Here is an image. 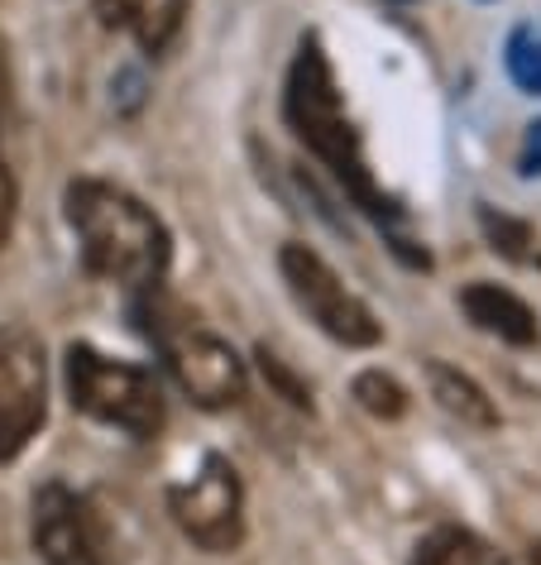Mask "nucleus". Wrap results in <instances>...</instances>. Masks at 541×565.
I'll return each instance as SVG.
<instances>
[{
	"label": "nucleus",
	"instance_id": "nucleus-16",
	"mask_svg": "<svg viewBox=\"0 0 541 565\" xmlns=\"http://www.w3.org/2000/svg\"><path fill=\"white\" fill-rule=\"evenodd\" d=\"M10 225H15V178H10L6 159H0V245L10 239Z\"/></svg>",
	"mask_w": 541,
	"mask_h": 565
},
{
	"label": "nucleus",
	"instance_id": "nucleus-9",
	"mask_svg": "<svg viewBox=\"0 0 541 565\" xmlns=\"http://www.w3.org/2000/svg\"><path fill=\"white\" fill-rule=\"evenodd\" d=\"M460 312L475 321L484 335H498L503 345H537L541 341V321L537 312L527 307L518 292L498 288V282H469L460 292Z\"/></svg>",
	"mask_w": 541,
	"mask_h": 565
},
{
	"label": "nucleus",
	"instance_id": "nucleus-8",
	"mask_svg": "<svg viewBox=\"0 0 541 565\" xmlns=\"http://www.w3.org/2000/svg\"><path fill=\"white\" fill-rule=\"evenodd\" d=\"M34 551L44 565H106L92 508L67 484L34 489Z\"/></svg>",
	"mask_w": 541,
	"mask_h": 565
},
{
	"label": "nucleus",
	"instance_id": "nucleus-17",
	"mask_svg": "<svg viewBox=\"0 0 541 565\" xmlns=\"http://www.w3.org/2000/svg\"><path fill=\"white\" fill-rule=\"evenodd\" d=\"M96 6V20L106 24V30H116V24L130 20V0H92Z\"/></svg>",
	"mask_w": 541,
	"mask_h": 565
},
{
	"label": "nucleus",
	"instance_id": "nucleus-15",
	"mask_svg": "<svg viewBox=\"0 0 541 565\" xmlns=\"http://www.w3.org/2000/svg\"><path fill=\"white\" fill-rule=\"evenodd\" d=\"M259 370H264V379H268V384H274V388H278L293 407H307V413H311V393H307V384H303V379H297V374H293L278 355H268V350H259Z\"/></svg>",
	"mask_w": 541,
	"mask_h": 565
},
{
	"label": "nucleus",
	"instance_id": "nucleus-18",
	"mask_svg": "<svg viewBox=\"0 0 541 565\" xmlns=\"http://www.w3.org/2000/svg\"><path fill=\"white\" fill-rule=\"evenodd\" d=\"M522 173L537 178L541 173V120L527 130V145H522Z\"/></svg>",
	"mask_w": 541,
	"mask_h": 565
},
{
	"label": "nucleus",
	"instance_id": "nucleus-1",
	"mask_svg": "<svg viewBox=\"0 0 541 565\" xmlns=\"http://www.w3.org/2000/svg\"><path fill=\"white\" fill-rule=\"evenodd\" d=\"M283 116H288L293 135L336 173V182L346 188V196L354 206L369 211L379 225L397 221V206L389 202V192H379V182H374V173H369V163H364V145H360V135H354L346 106H340L331 63H326L317 34L303 39V49H297V58L288 67Z\"/></svg>",
	"mask_w": 541,
	"mask_h": 565
},
{
	"label": "nucleus",
	"instance_id": "nucleus-3",
	"mask_svg": "<svg viewBox=\"0 0 541 565\" xmlns=\"http://www.w3.org/2000/svg\"><path fill=\"white\" fill-rule=\"evenodd\" d=\"M67 393L92 422L120 427L130 436H153L163 427V393L149 370L110 360L92 345H67Z\"/></svg>",
	"mask_w": 541,
	"mask_h": 565
},
{
	"label": "nucleus",
	"instance_id": "nucleus-4",
	"mask_svg": "<svg viewBox=\"0 0 541 565\" xmlns=\"http://www.w3.org/2000/svg\"><path fill=\"white\" fill-rule=\"evenodd\" d=\"M139 317H149L145 331L163 345V360H168V370H173L178 388L188 393L197 407L216 413V407L245 403V393H250L245 360H240L221 335H206V331L188 327V321H163V317L145 312V307H139Z\"/></svg>",
	"mask_w": 541,
	"mask_h": 565
},
{
	"label": "nucleus",
	"instance_id": "nucleus-14",
	"mask_svg": "<svg viewBox=\"0 0 541 565\" xmlns=\"http://www.w3.org/2000/svg\"><path fill=\"white\" fill-rule=\"evenodd\" d=\"M503 67H508V77H512V87H518V92L541 96V39L532 30H518L508 39Z\"/></svg>",
	"mask_w": 541,
	"mask_h": 565
},
{
	"label": "nucleus",
	"instance_id": "nucleus-11",
	"mask_svg": "<svg viewBox=\"0 0 541 565\" xmlns=\"http://www.w3.org/2000/svg\"><path fill=\"white\" fill-rule=\"evenodd\" d=\"M182 15H188V0H130V30L139 39L145 53H163L182 30Z\"/></svg>",
	"mask_w": 541,
	"mask_h": 565
},
{
	"label": "nucleus",
	"instance_id": "nucleus-19",
	"mask_svg": "<svg viewBox=\"0 0 541 565\" xmlns=\"http://www.w3.org/2000/svg\"><path fill=\"white\" fill-rule=\"evenodd\" d=\"M532 561H537V565H541V546H537V551H532Z\"/></svg>",
	"mask_w": 541,
	"mask_h": 565
},
{
	"label": "nucleus",
	"instance_id": "nucleus-2",
	"mask_svg": "<svg viewBox=\"0 0 541 565\" xmlns=\"http://www.w3.org/2000/svg\"><path fill=\"white\" fill-rule=\"evenodd\" d=\"M63 202L82 239V259L96 278L125 282V288H159L173 249H168L163 221L139 196L96 178H77Z\"/></svg>",
	"mask_w": 541,
	"mask_h": 565
},
{
	"label": "nucleus",
	"instance_id": "nucleus-7",
	"mask_svg": "<svg viewBox=\"0 0 541 565\" xmlns=\"http://www.w3.org/2000/svg\"><path fill=\"white\" fill-rule=\"evenodd\" d=\"M168 508H173V522L182 527V536L211 551V556L235 551L240 536H245V489H240L235 465L221 456H206L202 470L188 484L173 489Z\"/></svg>",
	"mask_w": 541,
	"mask_h": 565
},
{
	"label": "nucleus",
	"instance_id": "nucleus-5",
	"mask_svg": "<svg viewBox=\"0 0 541 565\" xmlns=\"http://www.w3.org/2000/svg\"><path fill=\"white\" fill-rule=\"evenodd\" d=\"M278 274H283V282H288V292L297 298V307H303L331 341L354 345V350L379 345V335H383L379 317L336 278V268L326 264L317 249L288 239V245L278 249Z\"/></svg>",
	"mask_w": 541,
	"mask_h": 565
},
{
	"label": "nucleus",
	"instance_id": "nucleus-13",
	"mask_svg": "<svg viewBox=\"0 0 541 565\" xmlns=\"http://www.w3.org/2000/svg\"><path fill=\"white\" fill-rule=\"evenodd\" d=\"M354 403L364 407L369 417H383V422H397L407 413V388L397 384L393 374H383V370H364V374H354Z\"/></svg>",
	"mask_w": 541,
	"mask_h": 565
},
{
	"label": "nucleus",
	"instance_id": "nucleus-12",
	"mask_svg": "<svg viewBox=\"0 0 541 565\" xmlns=\"http://www.w3.org/2000/svg\"><path fill=\"white\" fill-rule=\"evenodd\" d=\"M479 231H484V239H489L498 254H503V259H512V264H541L537 235H532V225H527V221H512V216H503V211L484 206L479 211Z\"/></svg>",
	"mask_w": 541,
	"mask_h": 565
},
{
	"label": "nucleus",
	"instance_id": "nucleus-6",
	"mask_svg": "<svg viewBox=\"0 0 541 565\" xmlns=\"http://www.w3.org/2000/svg\"><path fill=\"white\" fill-rule=\"evenodd\" d=\"M49 417V355L30 327H0V465L20 460Z\"/></svg>",
	"mask_w": 541,
	"mask_h": 565
},
{
	"label": "nucleus",
	"instance_id": "nucleus-10",
	"mask_svg": "<svg viewBox=\"0 0 541 565\" xmlns=\"http://www.w3.org/2000/svg\"><path fill=\"white\" fill-rule=\"evenodd\" d=\"M426 384H432V398L446 407V413L460 422V427H475V431H494V427H498L494 398H489V393H484L469 374L455 370V364L426 360Z\"/></svg>",
	"mask_w": 541,
	"mask_h": 565
}]
</instances>
